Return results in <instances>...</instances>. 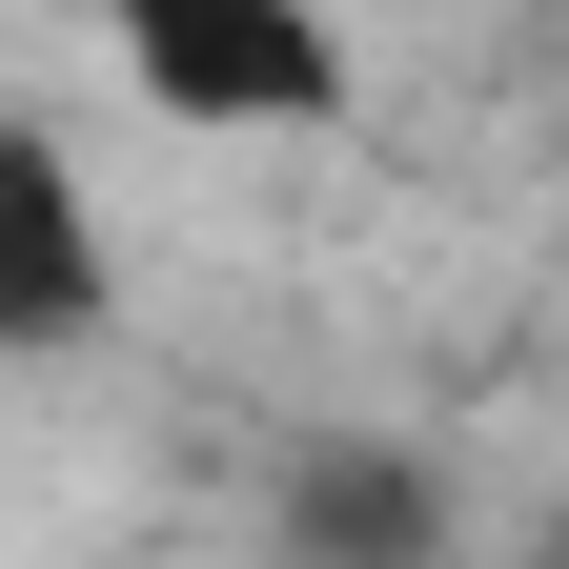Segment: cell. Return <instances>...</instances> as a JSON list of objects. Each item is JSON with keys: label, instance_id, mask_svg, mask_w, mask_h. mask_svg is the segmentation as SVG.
<instances>
[{"label": "cell", "instance_id": "obj_2", "mask_svg": "<svg viewBox=\"0 0 569 569\" xmlns=\"http://www.w3.org/2000/svg\"><path fill=\"white\" fill-rule=\"evenodd\" d=\"M122 326V244H102V183L61 122H0V367H61V346Z\"/></svg>", "mask_w": 569, "mask_h": 569}, {"label": "cell", "instance_id": "obj_1", "mask_svg": "<svg viewBox=\"0 0 569 569\" xmlns=\"http://www.w3.org/2000/svg\"><path fill=\"white\" fill-rule=\"evenodd\" d=\"M142 122L183 142H264V122H346V21L326 0H102Z\"/></svg>", "mask_w": 569, "mask_h": 569}, {"label": "cell", "instance_id": "obj_3", "mask_svg": "<svg viewBox=\"0 0 569 569\" xmlns=\"http://www.w3.org/2000/svg\"><path fill=\"white\" fill-rule=\"evenodd\" d=\"M284 529H306V549H427V529H448V509H427V468L407 448H306V468H284Z\"/></svg>", "mask_w": 569, "mask_h": 569}]
</instances>
